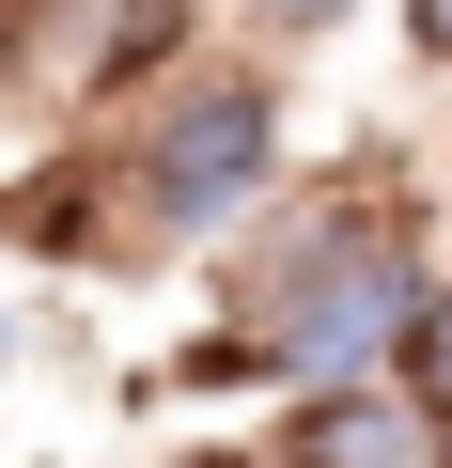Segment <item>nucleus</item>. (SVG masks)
<instances>
[{"label": "nucleus", "mask_w": 452, "mask_h": 468, "mask_svg": "<svg viewBox=\"0 0 452 468\" xmlns=\"http://www.w3.org/2000/svg\"><path fill=\"white\" fill-rule=\"evenodd\" d=\"M94 187H110V250H203V234H235V218L281 187V110H266V79H250V63H187V79L125 125V156H94Z\"/></svg>", "instance_id": "obj_1"}, {"label": "nucleus", "mask_w": 452, "mask_h": 468, "mask_svg": "<svg viewBox=\"0 0 452 468\" xmlns=\"http://www.w3.org/2000/svg\"><path fill=\"white\" fill-rule=\"evenodd\" d=\"M405 203L374 187V172H343V187H266L250 218H235V250H218V344H203V375H281V344L312 328V297L374 250Z\"/></svg>", "instance_id": "obj_2"}, {"label": "nucleus", "mask_w": 452, "mask_h": 468, "mask_svg": "<svg viewBox=\"0 0 452 468\" xmlns=\"http://www.w3.org/2000/svg\"><path fill=\"white\" fill-rule=\"evenodd\" d=\"M281 452L297 468H452V421L405 375H328V390L281 406Z\"/></svg>", "instance_id": "obj_3"}, {"label": "nucleus", "mask_w": 452, "mask_h": 468, "mask_svg": "<svg viewBox=\"0 0 452 468\" xmlns=\"http://www.w3.org/2000/svg\"><path fill=\"white\" fill-rule=\"evenodd\" d=\"M390 375H405V390L452 421V266H436V297H421V328H405V359H390Z\"/></svg>", "instance_id": "obj_4"}, {"label": "nucleus", "mask_w": 452, "mask_h": 468, "mask_svg": "<svg viewBox=\"0 0 452 468\" xmlns=\"http://www.w3.org/2000/svg\"><path fill=\"white\" fill-rule=\"evenodd\" d=\"M235 16H250V32H281V48H312V32H343V16H359V0H235Z\"/></svg>", "instance_id": "obj_5"}, {"label": "nucleus", "mask_w": 452, "mask_h": 468, "mask_svg": "<svg viewBox=\"0 0 452 468\" xmlns=\"http://www.w3.org/2000/svg\"><path fill=\"white\" fill-rule=\"evenodd\" d=\"M32 32H47V0H0V79H32Z\"/></svg>", "instance_id": "obj_6"}, {"label": "nucleus", "mask_w": 452, "mask_h": 468, "mask_svg": "<svg viewBox=\"0 0 452 468\" xmlns=\"http://www.w3.org/2000/svg\"><path fill=\"white\" fill-rule=\"evenodd\" d=\"M405 48H421V63H452V0H405Z\"/></svg>", "instance_id": "obj_7"}, {"label": "nucleus", "mask_w": 452, "mask_h": 468, "mask_svg": "<svg viewBox=\"0 0 452 468\" xmlns=\"http://www.w3.org/2000/svg\"><path fill=\"white\" fill-rule=\"evenodd\" d=\"M187 468H297V452H187Z\"/></svg>", "instance_id": "obj_8"}]
</instances>
